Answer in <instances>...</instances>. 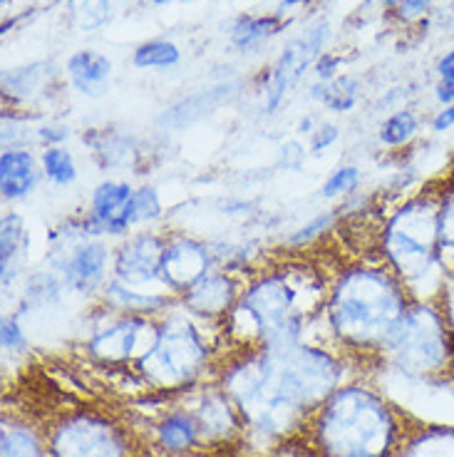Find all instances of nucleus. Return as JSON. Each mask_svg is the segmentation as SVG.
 Instances as JSON below:
<instances>
[{"label":"nucleus","mask_w":454,"mask_h":457,"mask_svg":"<svg viewBox=\"0 0 454 457\" xmlns=\"http://www.w3.org/2000/svg\"><path fill=\"white\" fill-rule=\"evenodd\" d=\"M341 380V355L303 341L231 351L216 368V383L236 403L246 430L273 443L293 435Z\"/></svg>","instance_id":"obj_1"},{"label":"nucleus","mask_w":454,"mask_h":457,"mask_svg":"<svg viewBox=\"0 0 454 457\" xmlns=\"http://www.w3.org/2000/svg\"><path fill=\"white\" fill-rule=\"evenodd\" d=\"M454 433L405 411L367 383H343L278 447L298 457H408Z\"/></svg>","instance_id":"obj_2"},{"label":"nucleus","mask_w":454,"mask_h":457,"mask_svg":"<svg viewBox=\"0 0 454 457\" xmlns=\"http://www.w3.org/2000/svg\"><path fill=\"white\" fill-rule=\"evenodd\" d=\"M415 298V291L380 256L351 263L328 281L326 323L343 353L380 363L392 328Z\"/></svg>","instance_id":"obj_3"},{"label":"nucleus","mask_w":454,"mask_h":457,"mask_svg":"<svg viewBox=\"0 0 454 457\" xmlns=\"http://www.w3.org/2000/svg\"><path fill=\"white\" fill-rule=\"evenodd\" d=\"M328 281L303 263L263 269L244 286L236 309L224 320V336L234 351L303 341V328L323 313Z\"/></svg>","instance_id":"obj_4"},{"label":"nucleus","mask_w":454,"mask_h":457,"mask_svg":"<svg viewBox=\"0 0 454 457\" xmlns=\"http://www.w3.org/2000/svg\"><path fill=\"white\" fill-rule=\"evenodd\" d=\"M380 363L409 380L454 390V320L444 291L412 298L387 338Z\"/></svg>","instance_id":"obj_5"},{"label":"nucleus","mask_w":454,"mask_h":457,"mask_svg":"<svg viewBox=\"0 0 454 457\" xmlns=\"http://www.w3.org/2000/svg\"><path fill=\"white\" fill-rule=\"evenodd\" d=\"M440 199L442 179L425 184L377 231V256L415 291V284L427 278L440 266ZM417 296V294H415Z\"/></svg>","instance_id":"obj_6"},{"label":"nucleus","mask_w":454,"mask_h":457,"mask_svg":"<svg viewBox=\"0 0 454 457\" xmlns=\"http://www.w3.org/2000/svg\"><path fill=\"white\" fill-rule=\"evenodd\" d=\"M50 457H152L149 440L107 408H62L35 428Z\"/></svg>","instance_id":"obj_7"},{"label":"nucleus","mask_w":454,"mask_h":457,"mask_svg":"<svg viewBox=\"0 0 454 457\" xmlns=\"http://www.w3.org/2000/svg\"><path fill=\"white\" fill-rule=\"evenodd\" d=\"M211 370H216L214 348L184 309L160 320L157 341L135 363L139 380L164 395L196 388Z\"/></svg>","instance_id":"obj_8"},{"label":"nucleus","mask_w":454,"mask_h":457,"mask_svg":"<svg viewBox=\"0 0 454 457\" xmlns=\"http://www.w3.org/2000/svg\"><path fill=\"white\" fill-rule=\"evenodd\" d=\"M160 323L154 316L117 313V319L97 326L87 341V353L110 368H135V363L157 341Z\"/></svg>","instance_id":"obj_9"},{"label":"nucleus","mask_w":454,"mask_h":457,"mask_svg":"<svg viewBox=\"0 0 454 457\" xmlns=\"http://www.w3.org/2000/svg\"><path fill=\"white\" fill-rule=\"evenodd\" d=\"M167 246V234L154 231H139L114 252L112 278L132 288H147V291H169L161 281V256ZM171 294V291H169Z\"/></svg>","instance_id":"obj_10"},{"label":"nucleus","mask_w":454,"mask_h":457,"mask_svg":"<svg viewBox=\"0 0 454 457\" xmlns=\"http://www.w3.org/2000/svg\"><path fill=\"white\" fill-rule=\"evenodd\" d=\"M110 269V249L103 241L87 239V234L78 241H70L65 249H60L55 259V271L62 278V284L80 291V294H95L103 291Z\"/></svg>","instance_id":"obj_11"},{"label":"nucleus","mask_w":454,"mask_h":457,"mask_svg":"<svg viewBox=\"0 0 454 457\" xmlns=\"http://www.w3.org/2000/svg\"><path fill=\"white\" fill-rule=\"evenodd\" d=\"M211 271V252L204 241L186 234H167L161 256V281L177 298H182L196 281Z\"/></svg>","instance_id":"obj_12"},{"label":"nucleus","mask_w":454,"mask_h":457,"mask_svg":"<svg viewBox=\"0 0 454 457\" xmlns=\"http://www.w3.org/2000/svg\"><path fill=\"white\" fill-rule=\"evenodd\" d=\"M244 286L231 271H209V274L196 281V284L179 298L182 306L189 316L202 320H224L231 316V311L236 309Z\"/></svg>","instance_id":"obj_13"},{"label":"nucleus","mask_w":454,"mask_h":457,"mask_svg":"<svg viewBox=\"0 0 454 457\" xmlns=\"http://www.w3.org/2000/svg\"><path fill=\"white\" fill-rule=\"evenodd\" d=\"M326 35H328V25L320 23L316 28H310L306 37H298V40H293L291 46L285 47L281 60L273 68L271 87H268V103H266L268 112H273L278 107V103L285 97V92L301 80L303 70L318 57Z\"/></svg>","instance_id":"obj_14"},{"label":"nucleus","mask_w":454,"mask_h":457,"mask_svg":"<svg viewBox=\"0 0 454 457\" xmlns=\"http://www.w3.org/2000/svg\"><path fill=\"white\" fill-rule=\"evenodd\" d=\"M135 189L125 182H103L90 202V227L97 234L122 237L132 228Z\"/></svg>","instance_id":"obj_15"},{"label":"nucleus","mask_w":454,"mask_h":457,"mask_svg":"<svg viewBox=\"0 0 454 457\" xmlns=\"http://www.w3.org/2000/svg\"><path fill=\"white\" fill-rule=\"evenodd\" d=\"M154 447L167 457L194 455L199 447H204L199 423L186 408L164 412L160 423L154 425Z\"/></svg>","instance_id":"obj_16"},{"label":"nucleus","mask_w":454,"mask_h":457,"mask_svg":"<svg viewBox=\"0 0 454 457\" xmlns=\"http://www.w3.org/2000/svg\"><path fill=\"white\" fill-rule=\"evenodd\" d=\"M40 179V170L33 152L25 147H8L0 154V195L8 202H18L33 195Z\"/></svg>","instance_id":"obj_17"},{"label":"nucleus","mask_w":454,"mask_h":457,"mask_svg":"<svg viewBox=\"0 0 454 457\" xmlns=\"http://www.w3.org/2000/svg\"><path fill=\"white\" fill-rule=\"evenodd\" d=\"M112 62L95 50H80L68 60V75L72 85L90 97H100L107 90Z\"/></svg>","instance_id":"obj_18"},{"label":"nucleus","mask_w":454,"mask_h":457,"mask_svg":"<svg viewBox=\"0 0 454 457\" xmlns=\"http://www.w3.org/2000/svg\"><path fill=\"white\" fill-rule=\"evenodd\" d=\"M28 253V228L21 214H5L0 228V266H3V286L8 288L15 274L21 271Z\"/></svg>","instance_id":"obj_19"},{"label":"nucleus","mask_w":454,"mask_h":457,"mask_svg":"<svg viewBox=\"0 0 454 457\" xmlns=\"http://www.w3.org/2000/svg\"><path fill=\"white\" fill-rule=\"evenodd\" d=\"M0 457H50L45 443L35 425L3 420L0 433Z\"/></svg>","instance_id":"obj_20"},{"label":"nucleus","mask_w":454,"mask_h":457,"mask_svg":"<svg viewBox=\"0 0 454 457\" xmlns=\"http://www.w3.org/2000/svg\"><path fill=\"white\" fill-rule=\"evenodd\" d=\"M440 266L454 274V170L442 177L440 199Z\"/></svg>","instance_id":"obj_21"},{"label":"nucleus","mask_w":454,"mask_h":457,"mask_svg":"<svg viewBox=\"0 0 454 457\" xmlns=\"http://www.w3.org/2000/svg\"><path fill=\"white\" fill-rule=\"evenodd\" d=\"M68 11L72 25L82 33H92L110 21V0H68Z\"/></svg>","instance_id":"obj_22"},{"label":"nucleus","mask_w":454,"mask_h":457,"mask_svg":"<svg viewBox=\"0 0 454 457\" xmlns=\"http://www.w3.org/2000/svg\"><path fill=\"white\" fill-rule=\"evenodd\" d=\"M281 30L278 18H253V15H244L236 21L234 30H231V40L234 46L251 47L261 43L266 37H271Z\"/></svg>","instance_id":"obj_23"},{"label":"nucleus","mask_w":454,"mask_h":457,"mask_svg":"<svg viewBox=\"0 0 454 457\" xmlns=\"http://www.w3.org/2000/svg\"><path fill=\"white\" fill-rule=\"evenodd\" d=\"M40 167H43V174L47 179L57 187H68L78 179V167H75V160L70 154L68 149L60 147H47L40 157Z\"/></svg>","instance_id":"obj_24"},{"label":"nucleus","mask_w":454,"mask_h":457,"mask_svg":"<svg viewBox=\"0 0 454 457\" xmlns=\"http://www.w3.org/2000/svg\"><path fill=\"white\" fill-rule=\"evenodd\" d=\"M313 95L320 103L335 110V112H345L355 104V95H358V82L351 78H338V80H326V85L313 87Z\"/></svg>","instance_id":"obj_25"},{"label":"nucleus","mask_w":454,"mask_h":457,"mask_svg":"<svg viewBox=\"0 0 454 457\" xmlns=\"http://www.w3.org/2000/svg\"><path fill=\"white\" fill-rule=\"evenodd\" d=\"M417 117L409 112V110H400V112L390 114L383 127H380V142L387 147H402L408 145L409 139L417 135Z\"/></svg>","instance_id":"obj_26"},{"label":"nucleus","mask_w":454,"mask_h":457,"mask_svg":"<svg viewBox=\"0 0 454 457\" xmlns=\"http://www.w3.org/2000/svg\"><path fill=\"white\" fill-rule=\"evenodd\" d=\"M179 62V47L167 40H152L135 50L136 68H171Z\"/></svg>","instance_id":"obj_27"},{"label":"nucleus","mask_w":454,"mask_h":457,"mask_svg":"<svg viewBox=\"0 0 454 457\" xmlns=\"http://www.w3.org/2000/svg\"><path fill=\"white\" fill-rule=\"evenodd\" d=\"M160 217V195L152 187H139V189H135V199H132V227H136V224H149V221H154V219Z\"/></svg>","instance_id":"obj_28"},{"label":"nucleus","mask_w":454,"mask_h":457,"mask_svg":"<svg viewBox=\"0 0 454 457\" xmlns=\"http://www.w3.org/2000/svg\"><path fill=\"white\" fill-rule=\"evenodd\" d=\"M47 65H30V68H21L5 75V90L18 92V95H33L40 85L43 78L47 75Z\"/></svg>","instance_id":"obj_29"},{"label":"nucleus","mask_w":454,"mask_h":457,"mask_svg":"<svg viewBox=\"0 0 454 457\" xmlns=\"http://www.w3.org/2000/svg\"><path fill=\"white\" fill-rule=\"evenodd\" d=\"M358 182H360V171L355 170V167H341L335 174H330L328 182L323 184L320 196H326V199H335V196H341V195H351L352 189L358 187Z\"/></svg>","instance_id":"obj_30"},{"label":"nucleus","mask_w":454,"mask_h":457,"mask_svg":"<svg viewBox=\"0 0 454 457\" xmlns=\"http://www.w3.org/2000/svg\"><path fill=\"white\" fill-rule=\"evenodd\" d=\"M0 338H3V348L5 351H25L28 348V338H25L23 328L12 319H3Z\"/></svg>","instance_id":"obj_31"},{"label":"nucleus","mask_w":454,"mask_h":457,"mask_svg":"<svg viewBox=\"0 0 454 457\" xmlns=\"http://www.w3.org/2000/svg\"><path fill=\"white\" fill-rule=\"evenodd\" d=\"M335 137H338V129L333 125H323L316 129V135H313V142H310V147L313 149H323L328 147V145H333L335 142Z\"/></svg>","instance_id":"obj_32"},{"label":"nucleus","mask_w":454,"mask_h":457,"mask_svg":"<svg viewBox=\"0 0 454 457\" xmlns=\"http://www.w3.org/2000/svg\"><path fill=\"white\" fill-rule=\"evenodd\" d=\"M450 127H454V104H447L442 112L432 120V129L434 132H447Z\"/></svg>","instance_id":"obj_33"},{"label":"nucleus","mask_w":454,"mask_h":457,"mask_svg":"<svg viewBox=\"0 0 454 457\" xmlns=\"http://www.w3.org/2000/svg\"><path fill=\"white\" fill-rule=\"evenodd\" d=\"M430 3L432 0H405V3L400 5V12H402L405 18H415V15H420Z\"/></svg>","instance_id":"obj_34"},{"label":"nucleus","mask_w":454,"mask_h":457,"mask_svg":"<svg viewBox=\"0 0 454 457\" xmlns=\"http://www.w3.org/2000/svg\"><path fill=\"white\" fill-rule=\"evenodd\" d=\"M437 70H440V78H442V80H454V50L452 53H447V55L440 60Z\"/></svg>","instance_id":"obj_35"},{"label":"nucleus","mask_w":454,"mask_h":457,"mask_svg":"<svg viewBox=\"0 0 454 457\" xmlns=\"http://www.w3.org/2000/svg\"><path fill=\"white\" fill-rule=\"evenodd\" d=\"M437 100L444 104H454V80H442L437 87Z\"/></svg>","instance_id":"obj_36"},{"label":"nucleus","mask_w":454,"mask_h":457,"mask_svg":"<svg viewBox=\"0 0 454 457\" xmlns=\"http://www.w3.org/2000/svg\"><path fill=\"white\" fill-rule=\"evenodd\" d=\"M335 65H338V57H323L318 62V75L323 80H333V72H335Z\"/></svg>","instance_id":"obj_37"},{"label":"nucleus","mask_w":454,"mask_h":457,"mask_svg":"<svg viewBox=\"0 0 454 457\" xmlns=\"http://www.w3.org/2000/svg\"><path fill=\"white\" fill-rule=\"evenodd\" d=\"M405 0H385V5L387 8H395V5H402Z\"/></svg>","instance_id":"obj_38"},{"label":"nucleus","mask_w":454,"mask_h":457,"mask_svg":"<svg viewBox=\"0 0 454 457\" xmlns=\"http://www.w3.org/2000/svg\"><path fill=\"white\" fill-rule=\"evenodd\" d=\"M152 3H157V5H167V3H171V0H152Z\"/></svg>","instance_id":"obj_39"},{"label":"nucleus","mask_w":454,"mask_h":457,"mask_svg":"<svg viewBox=\"0 0 454 457\" xmlns=\"http://www.w3.org/2000/svg\"><path fill=\"white\" fill-rule=\"evenodd\" d=\"M452 170H454V162H452Z\"/></svg>","instance_id":"obj_40"}]
</instances>
